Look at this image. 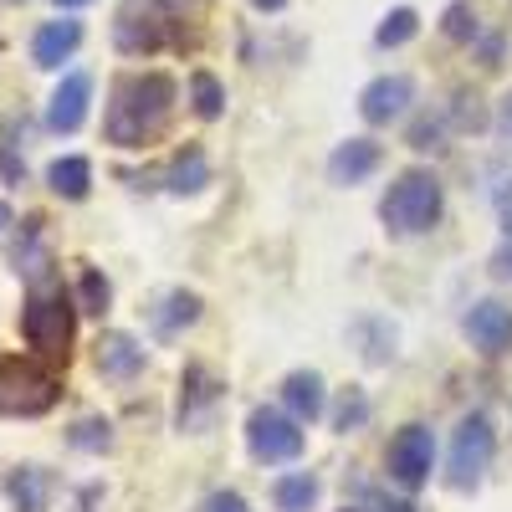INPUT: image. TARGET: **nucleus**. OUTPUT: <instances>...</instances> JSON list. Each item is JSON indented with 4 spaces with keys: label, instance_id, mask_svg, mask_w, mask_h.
I'll use <instances>...</instances> for the list:
<instances>
[{
    "label": "nucleus",
    "instance_id": "33",
    "mask_svg": "<svg viewBox=\"0 0 512 512\" xmlns=\"http://www.w3.org/2000/svg\"><path fill=\"white\" fill-rule=\"evenodd\" d=\"M6 226H11V205H6V200H0V231H6Z\"/></svg>",
    "mask_w": 512,
    "mask_h": 512
},
{
    "label": "nucleus",
    "instance_id": "21",
    "mask_svg": "<svg viewBox=\"0 0 512 512\" xmlns=\"http://www.w3.org/2000/svg\"><path fill=\"white\" fill-rule=\"evenodd\" d=\"M420 31V16L410 11V6H400V11H390V16H384L379 21V31H374V41H379V47L384 52H390V47H405V41Z\"/></svg>",
    "mask_w": 512,
    "mask_h": 512
},
{
    "label": "nucleus",
    "instance_id": "3",
    "mask_svg": "<svg viewBox=\"0 0 512 512\" xmlns=\"http://www.w3.org/2000/svg\"><path fill=\"white\" fill-rule=\"evenodd\" d=\"M72 297L47 282V287H36L26 297V313H21V333H26V344L41 354V359H67V344H72Z\"/></svg>",
    "mask_w": 512,
    "mask_h": 512
},
{
    "label": "nucleus",
    "instance_id": "12",
    "mask_svg": "<svg viewBox=\"0 0 512 512\" xmlns=\"http://www.w3.org/2000/svg\"><path fill=\"white\" fill-rule=\"evenodd\" d=\"M82 41V26L77 21H47L36 36H31V62L36 67H62Z\"/></svg>",
    "mask_w": 512,
    "mask_h": 512
},
{
    "label": "nucleus",
    "instance_id": "6",
    "mask_svg": "<svg viewBox=\"0 0 512 512\" xmlns=\"http://www.w3.org/2000/svg\"><path fill=\"white\" fill-rule=\"evenodd\" d=\"M303 420H292L282 410H251L246 420V446L256 461H267V466H282V461H297L303 456V431H297Z\"/></svg>",
    "mask_w": 512,
    "mask_h": 512
},
{
    "label": "nucleus",
    "instance_id": "35",
    "mask_svg": "<svg viewBox=\"0 0 512 512\" xmlns=\"http://www.w3.org/2000/svg\"><path fill=\"white\" fill-rule=\"evenodd\" d=\"M349 512H354V507H349Z\"/></svg>",
    "mask_w": 512,
    "mask_h": 512
},
{
    "label": "nucleus",
    "instance_id": "24",
    "mask_svg": "<svg viewBox=\"0 0 512 512\" xmlns=\"http://www.w3.org/2000/svg\"><path fill=\"white\" fill-rule=\"evenodd\" d=\"M364 420H369V400H364V390H349L333 410V431H359Z\"/></svg>",
    "mask_w": 512,
    "mask_h": 512
},
{
    "label": "nucleus",
    "instance_id": "1",
    "mask_svg": "<svg viewBox=\"0 0 512 512\" xmlns=\"http://www.w3.org/2000/svg\"><path fill=\"white\" fill-rule=\"evenodd\" d=\"M169 108H175V77H164V72L123 77L118 88H113L103 134H108V144H118V149H139L144 139H154L159 128H164Z\"/></svg>",
    "mask_w": 512,
    "mask_h": 512
},
{
    "label": "nucleus",
    "instance_id": "23",
    "mask_svg": "<svg viewBox=\"0 0 512 512\" xmlns=\"http://www.w3.org/2000/svg\"><path fill=\"white\" fill-rule=\"evenodd\" d=\"M108 277L98 272V267H88L82 272V282H77V313H108Z\"/></svg>",
    "mask_w": 512,
    "mask_h": 512
},
{
    "label": "nucleus",
    "instance_id": "4",
    "mask_svg": "<svg viewBox=\"0 0 512 512\" xmlns=\"http://www.w3.org/2000/svg\"><path fill=\"white\" fill-rule=\"evenodd\" d=\"M62 395V379L31 359H0V415H47Z\"/></svg>",
    "mask_w": 512,
    "mask_h": 512
},
{
    "label": "nucleus",
    "instance_id": "8",
    "mask_svg": "<svg viewBox=\"0 0 512 512\" xmlns=\"http://www.w3.org/2000/svg\"><path fill=\"white\" fill-rule=\"evenodd\" d=\"M466 338H472V349L482 354H507L512 349V308L497 303V297H482V303L466 313Z\"/></svg>",
    "mask_w": 512,
    "mask_h": 512
},
{
    "label": "nucleus",
    "instance_id": "25",
    "mask_svg": "<svg viewBox=\"0 0 512 512\" xmlns=\"http://www.w3.org/2000/svg\"><path fill=\"white\" fill-rule=\"evenodd\" d=\"M113 425L108 420H77V431H72V446H82V451H108L113 446Z\"/></svg>",
    "mask_w": 512,
    "mask_h": 512
},
{
    "label": "nucleus",
    "instance_id": "16",
    "mask_svg": "<svg viewBox=\"0 0 512 512\" xmlns=\"http://www.w3.org/2000/svg\"><path fill=\"white\" fill-rule=\"evenodd\" d=\"M16 512H47V497H52V472H41V466H16L11 482H6Z\"/></svg>",
    "mask_w": 512,
    "mask_h": 512
},
{
    "label": "nucleus",
    "instance_id": "26",
    "mask_svg": "<svg viewBox=\"0 0 512 512\" xmlns=\"http://www.w3.org/2000/svg\"><path fill=\"white\" fill-rule=\"evenodd\" d=\"M446 36L451 41H472L477 36V11L466 6V0H456V6L446 11Z\"/></svg>",
    "mask_w": 512,
    "mask_h": 512
},
{
    "label": "nucleus",
    "instance_id": "9",
    "mask_svg": "<svg viewBox=\"0 0 512 512\" xmlns=\"http://www.w3.org/2000/svg\"><path fill=\"white\" fill-rule=\"evenodd\" d=\"M410 103H415V82H410L405 72H384V77H374L369 88L359 93V113H364L369 123H390V118H400Z\"/></svg>",
    "mask_w": 512,
    "mask_h": 512
},
{
    "label": "nucleus",
    "instance_id": "10",
    "mask_svg": "<svg viewBox=\"0 0 512 512\" xmlns=\"http://www.w3.org/2000/svg\"><path fill=\"white\" fill-rule=\"evenodd\" d=\"M88 98H93V77L88 72H67L62 88L47 103V128L52 134H77L82 118H88Z\"/></svg>",
    "mask_w": 512,
    "mask_h": 512
},
{
    "label": "nucleus",
    "instance_id": "27",
    "mask_svg": "<svg viewBox=\"0 0 512 512\" xmlns=\"http://www.w3.org/2000/svg\"><path fill=\"white\" fill-rule=\"evenodd\" d=\"M410 144H415V149H441V123H431V118H425V123H415Z\"/></svg>",
    "mask_w": 512,
    "mask_h": 512
},
{
    "label": "nucleus",
    "instance_id": "13",
    "mask_svg": "<svg viewBox=\"0 0 512 512\" xmlns=\"http://www.w3.org/2000/svg\"><path fill=\"white\" fill-rule=\"evenodd\" d=\"M216 400H221V390L210 384V374L195 364V369H185V395H180V431H200V425L210 420V410H216Z\"/></svg>",
    "mask_w": 512,
    "mask_h": 512
},
{
    "label": "nucleus",
    "instance_id": "30",
    "mask_svg": "<svg viewBox=\"0 0 512 512\" xmlns=\"http://www.w3.org/2000/svg\"><path fill=\"white\" fill-rule=\"evenodd\" d=\"M497 134H502V139L512 144V93H507V98L497 103Z\"/></svg>",
    "mask_w": 512,
    "mask_h": 512
},
{
    "label": "nucleus",
    "instance_id": "29",
    "mask_svg": "<svg viewBox=\"0 0 512 512\" xmlns=\"http://www.w3.org/2000/svg\"><path fill=\"white\" fill-rule=\"evenodd\" d=\"M492 277H497V282H512V241H502V246L492 251Z\"/></svg>",
    "mask_w": 512,
    "mask_h": 512
},
{
    "label": "nucleus",
    "instance_id": "22",
    "mask_svg": "<svg viewBox=\"0 0 512 512\" xmlns=\"http://www.w3.org/2000/svg\"><path fill=\"white\" fill-rule=\"evenodd\" d=\"M190 98H195V113L200 118H221V108H226V88L210 72H195L190 77Z\"/></svg>",
    "mask_w": 512,
    "mask_h": 512
},
{
    "label": "nucleus",
    "instance_id": "2",
    "mask_svg": "<svg viewBox=\"0 0 512 512\" xmlns=\"http://www.w3.org/2000/svg\"><path fill=\"white\" fill-rule=\"evenodd\" d=\"M379 221L390 236H420L441 221V180L431 169H405V175L384 190Z\"/></svg>",
    "mask_w": 512,
    "mask_h": 512
},
{
    "label": "nucleus",
    "instance_id": "15",
    "mask_svg": "<svg viewBox=\"0 0 512 512\" xmlns=\"http://www.w3.org/2000/svg\"><path fill=\"white\" fill-rule=\"evenodd\" d=\"M282 400H287L292 420H318V415H323V379H318L313 369H297V374H287V384H282Z\"/></svg>",
    "mask_w": 512,
    "mask_h": 512
},
{
    "label": "nucleus",
    "instance_id": "7",
    "mask_svg": "<svg viewBox=\"0 0 512 512\" xmlns=\"http://www.w3.org/2000/svg\"><path fill=\"white\" fill-rule=\"evenodd\" d=\"M384 466H390V482H400L405 492L425 487L436 472V436L425 431V425H405L390 441V451H384Z\"/></svg>",
    "mask_w": 512,
    "mask_h": 512
},
{
    "label": "nucleus",
    "instance_id": "17",
    "mask_svg": "<svg viewBox=\"0 0 512 512\" xmlns=\"http://www.w3.org/2000/svg\"><path fill=\"white\" fill-rule=\"evenodd\" d=\"M195 318H200V297L185 292V287H175V292H164V303L154 308V333H159V338H175V333L190 328Z\"/></svg>",
    "mask_w": 512,
    "mask_h": 512
},
{
    "label": "nucleus",
    "instance_id": "34",
    "mask_svg": "<svg viewBox=\"0 0 512 512\" xmlns=\"http://www.w3.org/2000/svg\"><path fill=\"white\" fill-rule=\"evenodd\" d=\"M62 11H77V6H93V0H57Z\"/></svg>",
    "mask_w": 512,
    "mask_h": 512
},
{
    "label": "nucleus",
    "instance_id": "32",
    "mask_svg": "<svg viewBox=\"0 0 512 512\" xmlns=\"http://www.w3.org/2000/svg\"><path fill=\"white\" fill-rule=\"evenodd\" d=\"M251 6H256V11H282L287 0H251Z\"/></svg>",
    "mask_w": 512,
    "mask_h": 512
},
{
    "label": "nucleus",
    "instance_id": "19",
    "mask_svg": "<svg viewBox=\"0 0 512 512\" xmlns=\"http://www.w3.org/2000/svg\"><path fill=\"white\" fill-rule=\"evenodd\" d=\"M318 477L313 472H287V477H277V487H272V502H277V512H313L318 507Z\"/></svg>",
    "mask_w": 512,
    "mask_h": 512
},
{
    "label": "nucleus",
    "instance_id": "18",
    "mask_svg": "<svg viewBox=\"0 0 512 512\" xmlns=\"http://www.w3.org/2000/svg\"><path fill=\"white\" fill-rule=\"evenodd\" d=\"M47 185H52V195H62V200H82L93 190V164L82 159V154H67V159H57L52 169H47Z\"/></svg>",
    "mask_w": 512,
    "mask_h": 512
},
{
    "label": "nucleus",
    "instance_id": "31",
    "mask_svg": "<svg viewBox=\"0 0 512 512\" xmlns=\"http://www.w3.org/2000/svg\"><path fill=\"white\" fill-rule=\"evenodd\" d=\"M502 231H507V241H512V195H502Z\"/></svg>",
    "mask_w": 512,
    "mask_h": 512
},
{
    "label": "nucleus",
    "instance_id": "14",
    "mask_svg": "<svg viewBox=\"0 0 512 512\" xmlns=\"http://www.w3.org/2000/svg\"><path fill=\"white\" fill-rule=\"evenodd\" d=\"M98 369L113 374V379H128V374L144 369V349L128 333H103L98 338Z\"/></svg>",
    "mask_w": 512,
    "mask_h": 512
},
{
    "label": "nucleus",
    "instance_id": "28",
    "mask_svg": "<svg viewBox=\"0 0 512 512\" xmlns=\"http://www.w3.org/2000/svg\"><path fill=\"white\" fill-rule=\"evenodd\" d=\"M200 512H246V502H241L236 492H216V497L200 502Z\"/></svg>",
    "mask_w": 512,
    "mask_h": 512
},
{
    "label": "nucleus",
    "instance_id": "11",
    "mask_svg": "<svg viewBox=\"0 0 512 512\" xmlns=\"http://www.w3.org/2000/svg\"><path fill=\"white\" fill-rule=\"evenodd\" d=\"M379 144L374 139H349V144H338L333 159H328V180L333 185H364L374 169H379Z\"/></svg>",
    "mask_w": 512,
    "mask_h": 512
},
{
    "label": "nucleus",
    "instance_id": "5",
    "mask_svg": "<svg viewBox=\"0 0 512 512\" xmlns=\"http://www.w3.org/2000/svg\"><path fill=\"white\" fill-rule=\"evenodd\" d=\"M492 451H497V436H492V420L487 415H466L456 425V441H451V466H446V482L456 492H472L487 466H492Z\"/></svg>",
    "mask_w": 512,
    "mask_h": 512
},
{
    "label": "nucleus",
    "instance_id": "20",
    "mask_svg": "<svg viewBox=\"0 0 512 512\" xmlns=\"http://www.w3.org/2000/svg\"><path fill=\"white\" fill-rule=\"evenodd\" d=\"M205 185H210V164H205L200 149H185L175 164H169V190H175V195H195Z\"/></svg>",
    "mask_w": 512,
    "mask_h": 512
}]
</instances>
